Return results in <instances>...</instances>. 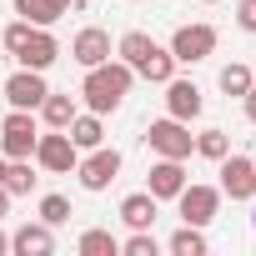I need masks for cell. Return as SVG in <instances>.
I'll return each instance as SVG.
<instances>
[{
    "label": "cell",
    "mask_w": 256,
    "mask_h": 256,
    "mask_svg": "<svg viewBox=\"0 0 256 256\" xmlns=\"http://www.w3.org/2000/svg\"><path fill=\"white\" fill-rule=\"evenodd\" d=\"M131 80H136V70L126 66V60L90 66V70H86V80H80V100H86V110H96V116L120 110V100L131 96Z\"/></svg>",
    "instance_id": "cell-1"
},
{
    "label": "cell",
    "mask_w": 256,
    "mask_h": 256,
    "mask_svg": "<svg viewBox=\"0 0 256 256\" xmlns=\"http://www.w3.org/2000/svg\"><path fill=\"white\" fill-rule=\"evenodd\" d=\"M36 141H40L36 110H16L10 106V116L0 120V156L6 161H26V156H36Z\"/></svg>",
    "instance_id": "cell-2"
},
{
    "label": "cell",
    "mask_w": 256,
    "mask_h": 256,
    "mask_svg": "<svg viewBox=\"0 0 256 256\" xmlns=\"http://www.w3.org/2000/svg\"><path fill=\"white\" fill-rule=\"evenodd\" d=\"M146 146H151L156 156L191 161V151H196V136H191V126H186V120L166 116V120H151V126H146Z\"/></svg>",
    "instance_id": "cell-3"
},
{
    "label": "cell",
    "mask_w": 256,
    "mask_h": 256,
    "mask_svg": "<svg viewBox=\"0 0 256 256\" xmlns=\"http://www.w3.org/2000/svg\"><path fill=\"white\" fill-rule=\"evenodd\" d=\"M40 171H50V176H70L76 171V161H80V151H76V141H70V131H40V141H36V156H30Z\"/></svg>",
    "instance_id": "cell-4"
},
{
    "label": "cell",
    "mask_w": 256,
    "mask_h": 256,
    "mask_svg": "<svg viewBox=\"0 0 256 256\" xmlns=\"http://www.w3.org/2000/svg\"><path fill=\"white\" fill-rule=\"evenodd\" d=\"M216 26H206V20H196V26H181L176 36H171V56H176V66H196V60H206V56H216Z\"/></svg>",
    "instance_id": "cell-5"
},
{
    "label": "cell",
    "mask_w": 256,
    "mask_h": 256,
    "mask_svg": "<svg viewBox=\"0 0 256 256\" xmlns=\"http://www.w3.org/2000/svg\"><path fill=\"white\" fill-rule=\"evenodd\" d=\"M176 206H181V221H186V226H211V221H216V211H221V186L186 181V186H181V196H176Z\"/></svg>",
    "instance_id": "cell-6"
},
{
    "label": "cell",
    "mask_w": 256,
    "mask_h": 256,
    "mask_svg": "<svg viewBox=\"0 0 256 256\" xmlns=\"http://www.w3.org/2000/svg\"><path fill=\"white\" fill-rule=\"evenodd\" d=\"M76 176H80V186L96 196V191H106L116 176H120V151L116 146H96L86 161H76Z\"/></svg>",
    "instance_id": "cell-7"
},
{
    "label": "cell",
    "mask_w": 256,
    "mask_h": 256,
    "mask_svg": "<svg viewBox=\"0 0 256 256\" xmlns=\"http://www.w3.org/2000/svg\"><path fill=\"white\" fill-rule=\"evenodd\" d=\"M221 196L231 201H251L256 196V161L251 156H221Z\"/></svg>",
    "instance_id": "cell-8"
},
{
    "label": "cell",
    "mask_w": 256,
    "mask_h": 256,
    "mask_svg": "<svg viewBox=\"0 0 256 256\" xmlns=\"http://www.w3.org/2000/svg\"><path fill=\"white\" fill-rule=\"evenodd\" d=\"M50 96V86H46V70H16L10 80H6V100L16 106V110H40V100Z\"/></svg>",
    "instance_id": "cell-9"
},
{
    "label": "cell",
    "mask_w": 256,
    "mask_h": 256,
    "mask_svg": "<svg viewBox=\"0 0 256 256\" xmlns=\"http://www.w3.org/2000/svg\"><path fill=\"white\" fill-rule=\"evenodd\" d=\"M186 186V161H171V156H156V166L146 171V191L156 201H176Z\"/></svg>",
    "instance_id": "cell-10"
},
{
    "label": "cell",
    "mask_w": 256,
    "mask_h": 256,
    "mask_svg": "<svg viewBox=\"0 0 256 256\" xmlns=\"http://www.w3.org/2000/svg\"><path fill=\"white\" fill-rule=\"evenodd\" d=\"M26 70H50L56 60H60V40L50 36V26H36L30 30V40L20 46V56H16Z\"/></svg>",
    "instance_id": "cell-11"
},
{
    "label": "cell",
    "mask_w": 256,
    "mask_h": 256,
    "mask_svg": "<svg viewBox=\"0 0 256 256\" xmlns=\"http://www.w3.org/2000/svg\"><path fill=\"white\" fill-rule=\"evenodd\" d=\"M201 106H206V100H201V86H196V80H176V76L166 80V116H176V120L191 126V120L201 116Z\"/></svg>",
    "instance_id": "cell-12"
},
{
    "label": "cell",
    "mask_w": 256,
    "mask_h": 256,
    "mask_svg": "<svg viewBox=\"0 0 256 256\" xmlns=\"http://www.w3.org/2000/svg\"><path fill=\"white\" fill-rule=\"evenodd\" d=\"M70 56L90 70V66H106L110 60V30H100V26H86L76 40H70Z\"/></svg>",
    "instance_id": "cell-13"
},
{
    "label": "cell",
    "mask_w": 256,
    "mask_h": 256,
    "mask_svg": "<svg viewBox=\"0 0 256 256\" xmlns=\"http://www.w3.org/2000/svg\"><path fill=\"white\" fill-rule=\"evenodd\" d=\"M10 251H16V256H50V251H56V226L26 221V226L10 236Z\"/></svg>",
    "instance_id": "cell-14"
},
{
    "label": "cell",
    "mask_w": 256,
    "mask_h": 256,
    "mask_svg": "<svg viewBox=\"0 0 256 256\" xmlns=\"http://www.w3.org/2000/svg\"><path fill=\"white\" fill-rule=\"evenodd\" d=\"M156 216H161V201H156L151 191H131V196L120 201V221L131 226V231H151Z\"/></svg>",
    "instance_id": "cell-15"
},
{
    "label": "cell",
    "mask_w": 256,
    "mask_h": 256,
    "mask_svg": "<svg viewBox=\"0 0 256 256\" xmlns=\"http://www.w3.org/2000/svg\"><path fill=\"white\" fill-rule=\"evenodd\" d=\"M66 131H70V141H76V151H96V146H106V120L96 116V110H76V120L66 126Z\"/></svg>",
    "instance_id": "cell-16"
},
{
    "label": "cell",
    "mask_w": 256,
    "mask_h": 256,
    "mask_svg": "<svg viewBox=\"0 0 256 256\" xmlns=\"http://www.w3.org/2000/svg\"><path fill=\"white\" fill-rule=\"evenodd\" d=\"M76 110H80V106H76V96H56V90H50V96L40 100V120L50 126V131H66V126L76 120Z\"/></svg>",
    "instance_id": "cell-17"
},
{
    "label": "cell",
    "mask_w": 256,
    "mask_h": 256,
    "mask_svg": "<svg viewBox=\"0 0 256 256\" xmlns=\"http://www.w3.org/2000/svg\"><path fill=\"white\" fill-rule=\"evenodd\" d=\"M16 16L30 26H56L66 16V0H16Z\"/></svg>",
    "instance_id": "cell-18"
},
{
    "label": "cell",
    "mask_w": 256,
    "mask_h": 256,
    "mask_svg": "<svg viewBox=\"0 0 256 256\" xmlns=\"http://www.w3.org/2000/svg\"><path fill=\"white\" fill-rule=\"evenodd\" d=\"M36 181H40V176L30 171V156H26V161H6V176H0V186H6L10 196H30Z\"/></svg>",
    "instance_id": "cell-19"
},
{
    "label": "cell",
    "mask_w": 256,
    "mask_h": 256,
    "mask_svg": "<svg viewBox=\"0 0 256 256\" xmlns=\"http://www.w3.org/2000/svg\"><path fill=\"white\" fill-rule=\"evenodd\" d=\"M216 86H221L226 96H236V100H241V96H246V90L256 86V70H251V66H241V60H231V66H221Z\"/></svg>",
    "instance_id": "cell-20"
},
{
    "label": "cell",
    "mask_w": 256,
    "mask_h": 256,
    "mask_svg": "<svg viewBox=\"0 0 256 256\" xmlns=\"http://www.w3.org/2000/svg\"><path fill=\"white\" fill-rule=\"evenodd\" d=\"M166 251H171V256H206V236H201V226H186V221H181V231L166 241Z\"/></svg>",
    "instance_id": "cell-21"
},
{
    "label": "cell",
    "mask_w": 256,
    "mask_h": 256,
    "mask_svg": "<svg viewBox=\"0 0 256 256\" xmlns=\"http://www.w3.org/2000/svg\"><path fill=\"white\" fill-rule=\"evenodd\" d=\"M80 256H116L120 251V241L110 236V231H100V226H90V231H80Z\"/></svg>",
    "instance_id": "cell-22"
},
{
    "label": "cell",
    "mask_w": 256,
    "mask_h": 256,
    "mask_svg": "<svg viewBox=\"0 0 256 256\" xmlns=\"http://www.w3.org/2000/svg\"><path fill=\"white\" fill-rule=\"evenodd\" d=\"M196 156H206V161L231 156V136H226V131H216V126H211V131H201V136H196Z\"/></svg>",
    "instance_id": "cell-23"
},
{
    "label": "cell",
    "mask_w": 256,
    "mask_h": 256,
    "mask_svg": "<svg viewBox=\"0 0 256 256\" xmlns=\"http://www.w3.org/2000/svg\"><path fill=\"white\" fill-rule=\"evenodd\" d=\"M40 221L46 226H66L70 221V201L66 196H40Z\"/></svg>",
    "instance_id": "cell-24"
},
{
    "label": "cell",
    "mask_w": 256,
    "mask_h": 256,
    "mask_svg": "<svg viewBox=\"0 0 256 256\" xmlns=\"http://www.w3.org/2000/svg\"><path fill=\"white\" fill-rule=\"evenodd\" d=\"M120 251H126V256H156V251H161V241H156L151 231H136L131 241H126V246H120Z\"/></svg>",
    "instance_id": "cell-25"
},
{
    "label": "cell",
    "mask_w": 256,
    "mask_h": 256,
    "mask_svg": "<svg viewBox=\"0 0 256 256\" xmlns=\"http://www.w3.org/2000/svg\"><path fill=\"white\" fill-rule=\"evenodd\" d=\"M30 30H36L30 20H16V26H6V36H0V40H6V50H10V56H20V46L30 40Z\"/></svg>",
    "instance_id": "cell-26"
},
{
    "label": "cell",
    "mask_w": 256,
    "mask_h": 256,
    "mask_svg": "<svg viewBox=\"0 0 256 256\" xmlns=\"http://www.w3.org/2000/svg\"><path fill=\"white\" fill-rule=\"evenodd\" d=\"M236 26L246 36H256V0H241V6H236Z\"/></svg>",
    "instance_id": "cell-27"
},
{
    "label": "cell",
    "mask_w": 256,
    "mask_h": 256,
    "mask_svg": "<svg viewBox=\"0 0 256 256\" xmlns=\"http://www.w3.org/2000/svg\"><path fill=\"white\" fill-rule=\"evenodd\" d=\"M241 106H246V120H251V126H256V86H251V90H246V96H241Z\"/></svg>",
    "instance_id": "cell-28"
},
{
    "label": "cell",
    "mask_w": 256,
    "mask_h": 256,
    "mask_svg": "<svg viewBox=\"0 0 256 256\" xmlns=\"http://www.w3.org/2000/svg\"><path fill=\"white\" fill-rule=\"evenodd\" d=\"M10 201H16V196H10L6 186H0V221H6V216H10Z\"/></svg>",
    "instance_id": "cell-29"
},
{
    "label": "cell",
    "mask_w": 256,
    "mask_h": 256,
    "mask_svg": "<svg viewBox=\"0 0 256 256\" xmlns=\"http://www.w3.org/2000/svg\"><path fill=\"white\" fill-rule=\"evenodd\" d=\"M6 251H10V236H6V231H0V256H6Z\"/></svg>",
    "instance_id": "cell-30"
},
{
    "label": "cell",
    "mask_w": 256,
    "mask_h": 256,
    "mask_svg": "<svg viewBox=\"0 0 256 256\" xmlns=\"http://www.w3.org/2000/svg\"><path fill=\"white\" fill-rule=\"evenodd\" d=\"M251 226H256V196H251Z\"/></svg>",
    "instance_id": "cell-31"
},
{
    "label": "cell",
    "mask_w": 256,
    "mask_h": 256,
    "mask_svg": "<svg viewBox=\"0 0 256 256\" xmlns=\"http://www.w3.org/2000/svg\"><path fill=\"white\" fill-rule=\"evenodd\" d=\"M0 176H6V156H0Z\"/></svg>",
    "instance_id": "cell-32"
},
{
    "label": "cell",
    "mask_w": 256,
    "mask_h": 256,
    "mask_svg": "<svg viewBox=\"0 0 256 256\" xmlns=\"http://www.w3.org/2000/svg\"><path fill=\"white\" fill-rule=\"evenodd\" d=\"M201 6H216V0H201Z\"/></svg>",
    "instance_id": "cell-33"
},
{
    "label": "cell",
    "mask_w": 256,
    "mask_h": 256,
    "mask_svg": "<svg viewBox=\"0 0 256 256\" xmlns=\"http://www.w3.org/2000/svg\"><path fill=\"white\" fill-rule=\"evenodd\" d=\"M66 6H70V0H66Z\"/></svg>",
    "instance_id": "cell-34"
},
{
    "label": "cell",
    "mask_w": 256,
    "mask_h": 256,
    "mask_svg": "<svg viewBox=\"0 0 256 256\" xmlns=\"http://www.w3.org/2000/svg\"><path fill=\"white\" fill-rule=\"evenodd\" d=\"M251 70H256V66H251Z\"/></svg>",
    "instance_id": "cell-35"
},
{
    "label": "cell",
    "mask_w": 256,
    "mask_h": 256,
    "mask_svg": "<svg viewBox=\"0 0 256 256\" xmlns=\"http://www.w3.org/2000/svg\"><path fill=\"white\" fill-rule=\"evenodd\" d=\"M251 161H256V156H251Z\"/></svg>",
    "instance_id": "cell-36"
}]
</instances>
